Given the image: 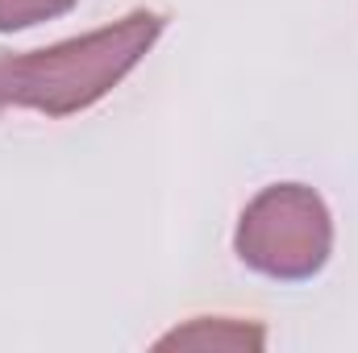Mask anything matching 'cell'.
Here are the masks:
<instances>
[{
  "label": "cell",
  "instance_id": "obj_1",
  "mask_svg": "<svg viewBox=\"0 0 358 353\" xmlns=\"http://www.w3.org/2000/svg\"><path fill=\"white\" fill-rule=\"evenodd\" d=\"M167 17L155 8H134L129 17L92 29L84 38L59 42L50 50L0 54V108H34L46 117L84 112L104 100L159 42Z\"/></svg>",
  "mask_w": 358,
  "mask_h": 353
},
{
  "label": "cell",
  "instance_id": "obj_2",
  "mask_svg": "<svg viewBox=\"0 0 358 353\" xmlns=\"http://www.w3.org/2000/svg\"><path fill=\"white\" fill-rule=\"evenodd\" d=\"M234 250L255 274L275 283H308L334 254V216L313 187L275 183L246 204Z\"/></svg>",
  "mask_w": 358,
  "mask_h": 353
},
{
  "label": "cell",
  "instance_id": "obj_3",
  "mask_svg": "<svg viewBox=\"0 0 358 353\" xmlns=\"http://www.w3.org/2000/svg\"><path fill=\"white\" fill-rule=\"evenodd\" d=\"M267 337L259 324H242V320H196L187 329L167 333L159 345H200V350H259Z\"/></svg>",
  "mask_w": 358,
  "mask_h": 353
},
{
  "label": "cell",
  "instance_id": "obj_4",
  "mask_svg": "<svg viewBox=\"0 0 358 353\" xmlns=\"http://www.w3.org/2000/svg\"><path fill=\"white\" fill-rule=\"evenodd\" d=\"M71 4H76V0H0V33L55 21V17H63Z\"/></svg>",
  "mask_w": 358,
  "mask_h": 353
}]
</instances>
